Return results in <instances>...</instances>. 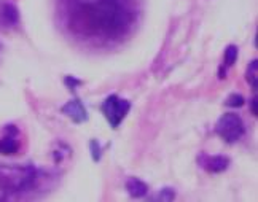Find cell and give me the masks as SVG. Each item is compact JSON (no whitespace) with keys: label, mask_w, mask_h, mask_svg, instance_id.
<instances>
[{"label":"cell","mask_w":258,"mask_h":202,"mask_svg":"<svg viewBox=\"0 0 258 202\" xmlns=\"http://www.w3.org/2000/svg\"><path fill=\"white\" fill-rule=\"evenodd\" d=\"M38 180L37 169L31 164L5 166L0 164V199L32 189Z\"/></svg>","instance_id":"7a4b0ae2"},{"label":"cell","mask_w":258,"mask_h":202,"mask_svg":"<svg viewBox=\"0 0 258 202\" xmlns=\"http://www.w3.org/2000/svg\"><path fill=\"white\" fill-rule=\"evenodd\" d=\"M129 110H131V102L126 99L118 97L116 94L108 96L104 100V104L101 105V112L104 113L105 119L108 121V124H110L113 129H116L121 124V121L126 118Z\"/></svg>","instance_id":"277c9868"},{"label":"cell","mask_w":258,"mask_h":202,"mask_svg":"<svg viewBox=\"0 0 258 202\" xmlns=\"http://www.w3.org/2000/svg\"><path fill=\"white\" fill-rule=\"evenodd\" d=\"M126 191H127V194L131 196V197L141 199V197L147 196V193H148V185L145 183V181H142L141 178L131 177V178L126 181Z\"/></svg>","instance_id":"ba28073f"},{"label":"cell","mask_w":258,"mask_h":202,"mask_svg":"<svg viewBox=\"0 0 258 202\" xmlns=\"http://www.w3.org/2000/svg\"><path fill=\"white\" fill-rule=\"evenodd\" d=\"M57 15L64 30L77 42L108 48L133 32L139 0H57Z\"/></svg>","instance_id":"6da1fadb"},{"label":"cell","mask_w":258,"mask_h":202,"mask_svg":"<svg viewBox=\"0 0 258 202\" xmlns=\"http://www.w3.org/2000/svg\"><path fill=\"white\" fill-rule=\"evenodd\" d=\"M0 2H2V0H0Z\"/></svg>","instance_id":"ac0fdd59"},{"label":"cell","mask_w":258,"mask_h":202,"mask_svg":"<svg viewBox=\"0 0 258 202\" xmlns=\"http://www.w3.org/2000/svg\"><path fill=\"white\" fill-rule=\"evenodd\" d=\"M237 59V46L234 45H230L226 49H225V57H223V64L220 67V78H225L226 77V69L231 67Z\"/></svg>","instance_id":"30bf717a"},{"label":"cell","mask_w":258,"mask_h":202,"mask_svg":"<svg viewBox=\"0 0 258 202\" xmlns=\"http://www.w3.org/2000/svg\"><path fill=\"white\" fill-rule=\"evenodd\" d=\"M0 54H2V45H0Z\"/></svg>","instance_id":"e0dca14e"},{"label":"cell","mask_w":258,"mask_h":202,"mask_svg":"<svg viewBox=\"0 0 258 202\" xmlns=\"http://www.w3.org/2000/svg\"><path fill=\"white\" fill-rule=\"evenodd\" d=\"M250 104H252V113L256 116V115H258V110H256V99H255V97L250 100Z\"/></svg>","instance_id":"2e32d148"},{"label":"cell","mask_w":258,"mask_h":202,"mask_svg":"<svg viewBox=\"0 0 258 202\" xmlns=\"http://www.w3.org/2000/svg\"><path fill=\"white\" fill-rule=\"evenodd\" d=\"M15 134H16V129L13 130V134H8V136L0 139V153H2V155H15V153H18L19 144H18V140L15 139Z\"/></svg>","instance_id":"9c48e42d"},{"label":"cell","mask_w":258,"mask_h":202,"mask_svg":"<svg viewBox=\"0 0 258 202\" xmlns=\"http://www.w3.org/2000/svg\"><path fill=\"white\" fill-rule=\"evenodd\" d=\"M201 167H204L207 172L211 174H220L223 170L228 169L230 166V158L226 156H207V155H201L198 158Z\"/></svg>","instance_id":"5b68a950"},{"label":"cell","mask_w":258,"mask_h":202,"mask_svg":"<svg viewBox=\"0 0 258 202\" xmlns=\"http://www.w3.org/2000/svg\"><path fill=\"white\" fill-rule=\"evenodd\" d=\"M256 69H258V64H256V59H253L249 69H247V74H245V78H247V83L252 86V89L255 91L256 89Z\"/></svg>","instance_id":"8fae6325"},{"label":"cell","mask_w":258,"mask_h":202,"mask_svg":"<svg viewBox=\"0 0 258 202\" xmlns=\"http://www.w3.org/2000/svg\"><path fill=\"white\" fill-rule=\"evenodd\" d=\"M215 132L220 136L226 144H236L245 134L244 121L236 113H225L215 124Z\"/></svg>","instance_id":"3957f363"},{"label":"cell","mask_w":258,"mask_h":202,"mask_svg":"<svg viewBox=\"0 0 258 202\" xmlns=\"http://www.w3.org/2000/svg\"><path fill=\"white\" fill-rule=\"evenodd\" d=\"M66 83H67L69 86H71V89H74V86H75V85H80L82 82H78V80H75V78L67 77V78H66Z\"/></svg>","instance_id":"9a60e30c"},{"label":"cell","mask_w":258,"mask_h":202,"mask_svg":"<svg viewBox=\"0 0 258 202\" xmlns=\"http://www.w3.org/2000/svg\"><path fill=\"white\" fill-rule=\"evenodd\" d=\"M89 147H91V156L94 161H99L102 156V148L101 145H99L97 140H91V144H89Z\"/></svg>","instance_id":"5bb4252c"},{"label":"cell","mask_w":258,"mask_h":202,"mask_svg":"<svg viewBox=\"0 0 258 202\" xmlns=\"http://www.w3.org/2000/svg\"><path fill=\"white\" fill-rule=\"evenodd\" d=\"M19 21V12L13 4L0 2V24L12 27L16 26Z\"/></svg>","instance_id":"52a82bcc"},{"label":"cell","mask_w":258,"mask_h":202,"mask_svg":"<svg viewBox=\"0 0 258 202\" xmlns=\"http://www.w3.org/2000/svg\"><path fill=\"white\" fill-rule=\"evenodd\" d=\"M61 112L71 118L74 123H83V121L88 119V113H86V108L85 105L82 104L80 99H74L71 102H67L62 108Z\"/></svg>","instance_id":"8992f818"},{"label":"cell","mask_w":258,"mask_h":202,"mask_svg":"<svg viewBox=\"0 0 258 202\" xmlns=\"http://www.w3.org/2000/svg\"><path fill=\"white\" fill-rule=\"evenodd\" d=\"M225 104L228 107H242L244 105V97L241 94H231L230 97L226 99Z\"/></svg>","instance_id":"4fadbf2b"},{"label":"cell","mask_w":258,"mask_h":202,"mask_svg":"<svg viewBox=\"0 0 258 202\" xmlns=\"http://www.w3.org/2000/svg\"><path fill=\"white\" fill-rule=\"evenodd\" d=\"M174 197H175V191H174L172 188H164V189H161L160 193L156 194V197H155V199H160V200L169 202V200H172Z\"/></svg>","instance_id":"7c38bea8"}]
</instances>
